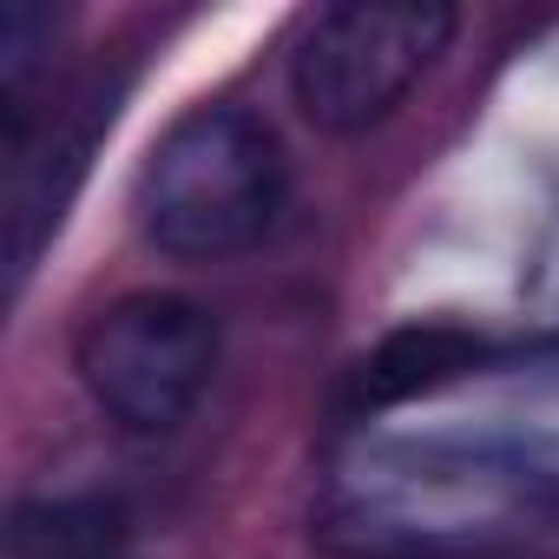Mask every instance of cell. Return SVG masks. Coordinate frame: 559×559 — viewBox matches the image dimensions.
Listing matches in <instances>:
<instances>
[{
  "instance_id": "1",
  "label": "cell",
  "mask_w": 559,
  "mask_h": 559,
  "mask_svg": "<svg viewBox=\"0 0 559 559\" xmlns=\"http://www.w3.org/2000/svg\"><path fill=\"white\" fill-rule=\"evenodd\" d=\"M284 204V139L243 106H191L152 139L132 178V217L145 243L178 263H224L257 250L276 230Z\"/></svg>"
},
{
  "instance_id": "6",
  "label": "cell",
  "mask_w": 559,
  "mask_h": 559,
  "mask_svg": "<svg viewBox=\"0 0 559 559\" xmlns=\"http://www.w3.org/2000/svg\"><path fill=\"white\" fill-rule=\"evenodd\" d=\"M53 34H60V14L40 8V0H8L0 8V99H8V132L27 126V99L47 73V53H53Z\"/></svg>"
},
{
  "instance_id": "5",
  "label": "cell",
  "mask_w": 559,
  "mask_h": 559,
  "mask_svg": "<svg viewBox=\"0 0 559 559\" xmlns=\"http://www.w3.org/2000/svg\"><path fill=\"white\" fill-rule=\"evenodd\" d=\"M480 356H487V343L467 336V330H448V323L395 330L382 349L362 356V369H356V382H349V402H356V408H389V402L428 395V389L467 376Z\"/></svg>"
},
{
  "instance_id": "2",
  "label": "cell",
  "mask_w": 559,
  "mask_h": 559,
  "mask_svg": "<svg viewBox=\"0 0 559 559\" xmlns=\"http://www.w3.org/2000/svg\"><path fill=\"white\" fill-rule=\"evenodd\" d=\"M461 14L441 0H343L304 21L290 47V99L317 132L356 139L382 126L448 53Z\"/></svg>"
},
{
  "instance_id": "4",
  "label": "cell",
  "mask_w": 559,
  "mask_h": 559,
  "mask_svg": "<svg viewBox=\"0 0 559 559\" xmlns=\"http://www.w3.org/2000/svg\"><path fill=\"white\" fill-rule=\"evenodd\" d=\"M126 507L106 493H40L21 500L0 533V559H119Z\"/></svg>"
},
{
  "instance_id": "3",
  "label": "cell",
  "mask_w": 559,
  "mask_h": 559,
  "mask_svg": "<svg viewBox=\"0 0 559 559\" xmlns=\"http://www.w3.org/2000/svg\"><path fill=\"white\" fill-rule=\"evenodd\" d=\"M73 376L126 435H171L217 376V317L178 290H126L86 317Z\"/></svg>"
}]
</instances>
